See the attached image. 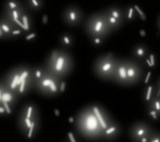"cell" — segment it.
Wrapping results in <instances>:
<instances>
[{
    "instance_id": "6da1fadb",
    "label": "cell",
    "mask_w": 160,
    "mask_h": 142,
    "mask_svg": "<svg viewBox=\"0 0 160 142\" xmlns=\"http://www.w3.org/2000/svg\"><path fill=\"white\" fill-rule=\"evenodd\" d=\"M1 82L19 96H27L34 90L33 66L26 63L17 64L6 71Z\"/></svg>"
},
{
    "instance_id": "7a4b0ae2",
    "label": "cell",
    "mask_w": 160,
    "mask_h": 142,
    "mask_svg": "<svg viewBox=\"0 0 160 142\" xmlns=\"http://www.w3.org/2000/svg\"><path fill=\"white\" fill-rule=\"evenodd\" d=\"M44 65L51 73L62 79H67L74 70V56L69 50L60 46L46 55Z\"/></svg>"
},
{
    "instance_id": "3957f363",
    "label": "cell",
    "mask_w": 160,
    "mask_h": 142,
    "mask_svg": "<svg viewBox=\"0 0 160 142\" xmlns=\"http://www.w3.org/2000/svg\"><path fill=\"white\" fill-rule=\"evenodd\" d=\"M84 29L88 38L93 37H101L108 38L111 36L106 14L103 10L91 13L84 22Z\"/></svg>"
},
{
    "instance_id": "277c9868",
    "label": "cell",
    "mask_w": 160,
    "mask_h": 142,
    "mask_svg": "<svg viewBox=\"0 0 160 142\" xmlns=\"http://www.w3.org/2000/svg\"><path fill=\"white\" fill-rule=\"evenodd\" d=\"M118 58L119 57L111 51L98 56L92 66V70L94 76L102 81H111Z\"/></svg>"
},
{
    "instance_id": "5b68a950",
    "label": "cell",
    "mask_w": 160,
    "mask_h": 142,
    "mask_svg": "<svg viewBox=\"0 0 160 142\" xmlns=\"http://www.w3.org/2000/svg\"><path fill=\"white\" fill-rule=\"evenodd\" d=\"M41 118L39 108L36 103L28 101L24 103L17 114L16 126L18 131L24 137L29 131L30 126L35 120Z\"/></svg>"
},
{
    "instance_id": "8992f818",
    "label": "cell",
    "mask_w": 160,
    "mask_h": 142,
    "mask_svg": "<svg viewBox=\"0 0 160 142\" xmlns=\"http://www.w3.org/2000/svg\"><path fill=\"white\" fill-rule=\"evenodd\" d=\"M62 78L47 70L43 76L38 80L34 85V91L46 98H55L61 94L60 85Z\"/></svg>"
},
{
    "instance_id": "52a82bcc",
    "label": "cell",
    "mask_w": 160,
    "mask_h": 142,
    "mask_svg": "<svg viewBox=\"0 0 160 142\" xmlns=\"http://www.w3.org/2000/svg\"><path fill=\"white\" fill-rule=\"evenodd\" d=\"M123 60L126 66L128 87H133L140 85L144 79L145 76V68L143 67L142 63L134 61L130 57H125Z\"/></svg>"
},
{
    "instance_id": "ba28073f",
    "label": "cell",
    "mask_w": 160,
    "mask_h": 142,
    "mask_svg": "<svg viewBox=\"0 0 160 142\" xmlns=\"http://www.w3.org/2000/svg\"><path fill=\"white\" fill-rule=\"evenodd\" d=\"M61 19L69 28H77L85 22V12L79 6L70 4L62 10Z\"/></svg>"
},
{
    "instance_id": "9c48e42d",
    "label": "cell",
    "mask_w": 160,
    "mask_h": 142,
    "mask_svg": "<svg viewBox=\"0 0 160 142\" xmlns=\"http://www.w3.org/2000/svg\"><path fill=\"white\" fill-rule=\"evenodd\" d=\"M20 99L21 96H19L16 92L7 88L3 82L0 83V104L6 108L7 115H11L12 109L16 107Z\"/></svg>"
},
{
    "instance_id": "30bf717a",
    "label": "cell",
    "mask_w": 160,
    "mask_h": 142,
    "mask_svg": "<svg viewBox=\"0 0 160 142\" xmlns=\"http://www.w3.org/2000/svg\"><path fill=\"white\" fill-rule=\"evenodd\" d=\"M152 125L147 121L139 120L134 122L129 128V138L132 142H140L141 139L147 137L153 131Z\"/></svg>"
},
{
    "instance_id": "8fae6325",
    "label": "cell",
    "mask_w": 160,
    "mask_h": 142,
    "mask_svg": "<svg viewBox=\"0 0 160 142\" xmlns=\"http://www.w3.org/2000/svg\"><path fill=\"white\" fill-rule=\"evenodd\" d=\"M90 107L92 108V113L95 115V116L97 117V119L99 120L100 124L102 125V128L104 131L107 127H109V125H111L113 122L115 121V119L109 115V113H108L104 108H103L102 106L99 105V104H92L90 105Z\"/></svg>"
},
{
    "instance_id": "7c38bea8",
    "label": "cell",
    "mask_w": 160,
    "mask_h": 142,
    "mask_svg": "<svg viewBox=\"0 0 160 142\" xmlns=\"http://www.w3.org/2000/svg\"><path fill=\"white\" fill-rule=\"evenodd\" d=\"M110 82L114 83L115 85H118V86L128 87L126 66H125L123 58H121V57L118 58V61L117 64V67L115 68L114 74H113V76H112Z\"/></svg>"
},
{
    "instance_id": "4fadbf2b",
    "label": "cell",
    "mask_w": 160,
    "mask_h": 142,
    "mask_svg": "<svg viewBox=\"0 0 160 142\" xmlns=\"http://www.w3.org/2000/svg\"><path fill=\"white\" fill-rule=\"evenodd\" d=\"M123 134V127L118 121L115 120L114 122L107 127L102 131L101 135V140L104 141H114L116 140L119 139Z\"/></svg>"
},
{
    "instance_id": "5bb4252c",
    "label": "cell",
    "mask_w": 160,
    "mask_h": 142,
    "mask_svg": "<svg viewBox=\"0 0 160 142\" xmlns=\"http://www.w3.org/2000/svg\"><path fill=\"white\" fill-rule=\"evenodd\" d=\"M149 52L150 51H149V46L144 43L140 42L132 46V48L130 51V56H131L130 58L134 61H137L139 62L142 63L143 61L148 57Z\"/></svg>"
},
{
    "instance_id": "9a60e30c",
    "label": "cell",
    "mask_w": 160,
    "mask_h": 142,
    "mask_svg": "<svg viewBox=\"0 0 160 142\" xmlns=\"http://www.w3.org/2000/svg\"><path fill=\"white\" fill-rule=\"evenodd\" d=\"M16 28V27L13 25V23L11 21L1 13L0 16V39L6 41V40H11L12 32V30Z\"/></svg>"
},
{
    "instance_id": "2e32d148",
    "label": "cell",
    "mask_w": 160,
    "mask_h": 142,
    "mask_svg": "<svg viewBox=\"0 0 160 142\" xmlns=\"http://www.w3.org/2000/svg\"><path fill=\"white\" fill-rule=\"evenodd\" d=\"M28 11V8L26 6H23L18 9L14 10H10V11H3L2 13L6 16L7 19H9L13 23V25L16 28H22V21L21 19L22 17V15Z\"/></svg>"
},
{
    "instance_id": "e0dca14e",
    "label": "cell",
    "mask_w": 160,
    "mask_h": 142,
    "mask_svg": "<svg viewBox=\"0 0 160 142\" xmlns=\"http://www.w3.org/2000/svg\"><path fill=\"white\" fill-rule=\"evenodd\" d=\"M58 42H59V46L61 47L70 50L71 48L74 47L75 44H76V38H75V36L72 33L65 31L59 36Z\"/></svg>"
},
{
    "instance_id": "ac0fdd59",
    "label": "cell",
    "mask_w": 160,
    "mask_h": 142,
    "mask_svg": "<svg viewBox=\"0 0 160 142\" xmlns=\"http://www.w3.org/2000/svg\"><path fill=\"white\" fill-rule=\"evenodd\" d=\"M21 21H22V28L25 31L26 35L34 31L35 22L32 12L28 10L23 14Z\"/></svg>"
},
{
    "instance_id": "d6986e66",
    "label": "cell",
    "mask_w": 160,
    "mask_h": 142,
    "mask_svg": "<svg viewBox=\"0 0 160 142\" xmlns=\"http://www.w3.org/2000/svg\"><path fill=\"white\" fill-rule=\"evenodd\" d=\"M103 11L105 12L107 14L116 18L117 20H118L120 22H123L126 24L125 18H124V10H123L122 6H118V5H111V6H107L105 9H103Z\"/></svg>"
},
{
    "instance_id": "ffe728a7",
    "label": "cell",
    "mask_w": 160,
    "mask_h": 142,
    "mask_svg": "<svg viewBox=\"0 0 160 142\" xmlns=\"http://www.w3.org/2000/svg\"><path fill=\"white\" fill-rule=\"evenodd\" d=\"M124 10V18H125V22H134L137 21L139 18L137 12L135 10L133 5H127L123 7Z\"/></svg>"
},
{
    "instance_id": "44dd1931",
    "label": "cell",
    "mask_w": 160,
    "mask_h": 142,
    "mask_svg": "<svg viewBox=\"0 0 160 142\" xmlns=\"http://www.w3.org/2000/svg\"><path fill=\"white\" fill-rule=\"evenodd\" d=\"M25 6L30 12L42 11L46 6V0H24Z\"/></svg>"
},
{
    "instance_id": "7402d4cb",
    "label": "cell",
    "mask_w": 160,
    "mask_h": 142,
    "mask_svg": "<svg viewBox=\"0 0 160 142\" xmlns=\"http://www.w3.org/2000/svg\"><path fill=\"white\" fill-rule=\"evenodd\" d=\"M41 126H42V121H41V118L35 120L34 122L32 123L31 126H30L28 133H27L24 137H25L27 140H32V139L37 138V137L38 136V134H39V131L40 130H41Z\"/></svg>"
},
{
    "instance_id": "603a6c76",
    "label": "cell",
    "mask_w": 160,
    "mask_h": 142,
    "mask_svg": "<svg viewBox=\"0 0 160 142\" xmlns=\"http://www.w3.org/2000/svg\"><path fill=\"white\" fill-rule=\"evenodd\" d=\"M23 6H26L24 0H4L2 6V12L14 10Z\"/></svg>"
},
{
    "instance_id": "cb8c5ba5",
    "label": "cell",
    "mask_w": 160,
    "mask_h": 142,
    "mask_svg": "<svg viewBox=\"0 0 160 142\" xmlns=\"http://www.w3.org/2000/svg\"><path fill=\"white\" fill-rule=\"evenodd\" d=\"M155 97V85L153 84H147L146 86H144L143 91L142 92V100L145 104L148 103L149 100H151Z\"/></svg>"
},
{
    "instance_id": "d4e9b609",
    "label": "cell",
    "mask_w": 160,
    "mask_h": 142,
    "mask_svg": "<svg viewBox=\"0 0 160 142\" xmlns=\"http://www.w3.org/2000/svg\"><path fill=\"white\" fill-rule=\"evenodd\" d=\"M105 14H106L107 22H108L109 30H110L111 34H113L115 32L118 31L120 28H122V27L125 25V23L123 22H120L118 20H117L116 18L112 17V16H110L109 14H107L106 12H105Z\"/></svg>"
},
{
    "instance_id": "484cf974",
    "label": "cell",
    "mask_w": 160,
    "mask_h": 142,
    "mask_svg": "<svg viewBox=\"0 0 160 142\" xmlns=\"http://www.w3.org/2000/svg\"><path fill=\"white\" fill-rule=\"evenodd\" d=\"M158 64V57L154 52H149L148 57L142 61L143 67L145 68H157Z\"/></svg>"
},
{
    "instance_id": "4316f807",
    "label": "cell",
    "mask_w": 160,
    "mask_h": 142,
    "mask_svg": "<svg viewBox=\"0 0 160 142\" xmlns=\"http://www.w3.org/2000/svg\"><path fill=\"white\" fill-rule=\"evenodd\" d=\"M46 71V68L44 65V63L40 65H37V66H33V77H34L35 83L43 76V75L45 74Z\"/></svg>"
},
{
    "instance_id": "83f0119b",
    "label": "cell",
    "mask_w": 160,
    "mask_h": 142,
    "mask_svg": "<svg viewBox=\"0 0 160 142\" xmlns=\"http://www.w3.org/2000/svg\"><path fill=\"white\" fill-rule=\"evenodd\" d=\"M154 109L157 112L160 114V98L154 97L151 100H149V102L145 104V109Z\"/></svg>"
},
{
    "instance_id": "f1b7e54d",
    "label": "cell",
    "mask_w": 160,
    "mask_h": 142,
    "mask_svg": "<svg viewBox=\"0 0 160 142\" xmlns=\"http://www.w3.org/2000/svg\"><path fill=\"white\" fill-rule=\"evenodd\" d=\"M146 110V116L149 121H152V122H158L159 121L160 114L158 112H157L154 109H145Z\"/></svg>"
},
{
    "instance_id": "f546056e",
    "label": "cell",
    "mask_w": 160,
    "mask_h": 142,
    "mask_svg": "<svg viewBox=\"0 0 160 142\" xmlns=\"http://www.w3.org/2000/svg\"><path fill=\"white\" fill-rule=\"evenodd\" d=\"M89 40L91 42L92 46L96 47V48H99V47H101L104 45L106 38L101 37H90Z\"/></svg>"
},
{
    "instance_id": "4dcf8cb0",
    "label": "cell",
    "mask_w": 160,
    "mask_h": 142,
    "mask_svg": "<svg viewBox=\"0 0 160 142\" xmlns=\"http://www.w3.org/2000/svg\"><path fill=\"white\" fill-rule=\"evenodd\" d=\"M26 36V33L25 31L23 30L22 28H14L12 32V37H11V40L12 39H18L20 37H24Z\"/></svg>"
},
{
    "instance_id": "1f68e13d",
    "label": "cell",
    "mask_w": 160,
    "mask_h": 142,
    "mask_svg": "<svg viewBox=\"0 0 160 142\" xmlns=\"http://www.w3.org/2000/svg\"><path fill=\"white\" fill-rule=\"evenodd\" d=\"M149 142H160V132L159 131L153 130L148 135Z\"/></svg>"
},
{
    "instance_id": "d6a6232c",
    "label": "cell",
    "mask_w": 160,
    "mask_h": 142,
    "mask_svg": "<svg viewBox=\"0 0 160 142\" xmlns=\"http://www.w3.org/2000/svg\"><path fill=\"white\" fill-rule=\"evenodd\" d=\"M37 37H38V34H37L36 32H34V31H32V32H30L29 34L26 35V36L24 37V39H25L26 42H29L30 40L34 39Z\"/></svg>"
},
{
    "instance_id": "836d02e7",
    "label": "cell",
    "mask_w": 160,
    "mask_h": 142,
    "mask_svg": "<svg viewBox=\"0 0 160 142\" xmlns=\"http://www.w3.org/2000/svg\"><path fill=\"white\" fill-rule=\"evenodd\" d=\"M133 6H134V8H135V10H136V12H137L138 15L141 17V19L142 20H146V16H145V13L143 12L141 9H140V7L137 6V5H133Z\"/></svg>"
},
{
    "instance_id": "e575fe53",
    "label": "cell",
    "mask_w": 160,
    "mask_h": 142,
    "mask_svg": "<svg viewBox=\"0 0 160 142\" xmlns=\"http://www.w3.org/2000/svg\"><path fill=\"white\" fill-rule=\"evenodd\" d=\"M67 87V83H66V79H62L61 82V85H60V91H61V94L63 93Z\"/></svg>"
},
{
    "instance_id": "d590c367",
    "label": "cell",
    "mask_w": 160,
    "mask_h": 142,
    "mask_svg": "<svg viewBox=\"0 0 160 142\" xmlns=\"http://www.w3.org/2000/svg\"><path fill=\"white\" fill-rule=\"evenodd\" d=\"M152 76V73H151V71H149L147 74L145 73V76H144V78L145 79H143L142 82H144V84L145 85H147V84H149V78H150V76Z\"/></svg>"
},
{
    "instance_id": "8d00e7d4",
    "label": "cell",
    "mask_w": 160,
    "mask_h": 142,
    "mask_svg": "<svg viewBox=\"0 0 160 142\" xmlns=\"http://www.w3.org/2000/svg\"><path fill=\"white\" fill-rule=\"evenodd\" d=\"M67 136L69 137V140H67L66 141H70V142H77V141H78V140L74 139V136H72V132H69Z\"/></svg>"
},
{
    "instance_id": "74e56055",
    "label": "cell",
    "mask_w": 160,
    "mask_h": 142,
    "mask_svg": "<svg viewBox=\"0 0 160 142\" xmlns=\"http://www.w3.org/2000/svg\"><path fill=\"white\" fill-rule=\"evenodd\" d=\"M157 29H159V14L158 16V19H157V26H156Z\"/></svg>"
}]
</instances>
